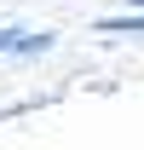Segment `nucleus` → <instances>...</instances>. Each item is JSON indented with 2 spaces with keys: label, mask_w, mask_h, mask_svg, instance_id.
Masks as SVG:
<instances>
[{
  "label": "nucleus",
  "mask_w": 144,
  "mask_h": 150,
  "mask_svg": "<svg viewBox=\"0 0 144 150\" xmlns=\"http://www.w3.org/2000/svg\"><path fill=\"white\" fill-rule=\"evenodd\" d=\"M104 29H133V35H138V29H144V18H133V23H104Z\"/></svg>",
  "instance_id": "nucleus-1"
},
{
  "label": "nucleus",
  "mask_w": 144,
  "mask_h": 150,
  "mask_svg": "<svg viewBox=\"0 0 144 150\" xmlns=\"http://www.w3.org/2000/svg\"><path fill=\"white\" fill-rule=\"evenodd\" d=\"M133 6H144V0H133Z\"/></svg>",
  "instance_id": "nucleus-2"
}]
</instances>
